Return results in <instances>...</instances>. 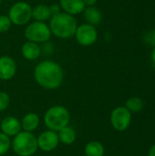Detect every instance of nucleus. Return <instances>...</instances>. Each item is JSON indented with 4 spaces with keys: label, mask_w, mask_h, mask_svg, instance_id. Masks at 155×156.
Returning <instances> with one entry per match:
<instances>
[{
    "label": "nucleus",
    "mask_w": 155,
    "mask_h": 156,
    "mask_svg": "<svg viewBox=\"0 0 155 156\" xmlns=\"http://www.w3.org/2000/svg\"><path fill=\"white\" fill-rule=\"evenodd\" d=\"M14 153L18 156H32L38 149L37 137L29 132H20L11 143Z\"/></svg>",
    "instance_id": "4"
},
{
    "label": "nucleus",
    "mask_w": 155,
    "mask_h": 156,
    "mask_svg": "<svg viewBox=\"0 0 155 156\" xmlns=\"http://www.w3.org/2000/svg\"><path fill=\"white\" fill-rule=\"evenodd\" d=\"M84 18L88 22V24L95 27L100 23L102 15L97 7L88 6L84 9Z\"/></svg>",
    "instance_id": "16"
},
{
    "label": "nucleus",
    "mask_w": 155,
    "mask_h": 156,
    "mask_svg": "<svg viewBox=\"0 0 155 156\" xmlns=\"http://www.w3.org/2000/svg\"><path fill=\"white\" fill-rule=\"evenodd\" d=\"M1 3H2V0H0V4H1Z\"/></svg>",
    "instance_id": "29"
},
{
    "label": "nucleus",
    "mask_w": 155,
    "mask_h": 156,
    "mask_svg": "<svg viewBox=\"0 0 155 156\" xmlns=\"http://www.w3.org/2000/svg\"><path fill=\"white\" fill-rule=\"evenodd\" d=\"M144 41L149 44L150 46H153L155 48V29L148 32L147 34L144 35Z\"/></svg>",
    "instance_id": "23"
},
{
    "label": "nucleus",
    "mask_w": 155,
    "mask_h": 156,
    "mask_svg": "<svg viewBox=\"0 0 155 156\" xmlns=\"http://www.w3.org/2000/svg\"><path fill=\"white\" fill-rule=\"evenodd\" d=\"M25 37L28 41L43 43L50 38L51 30L49 26H48L45 22L34 21L26 27Z\"/></svg>",
    "instance_id": "5"
},
{
    "label": "nucleus",
    "mask_w": 155,
    "mask_h": 156,
    "mask_svg": "<svg viewBox=\"0 0 155 156\" xmlns=\"http://www.w3.org/2000/svg\"><path fill=\"white\" fill-rule=\"evenodd\" d=\"M59 6L71 16L80 14L86 8L83 0H59Z\"/></svg>",
    "instance_id": "12"
},
{
    "label": "nucleus",
    "mask_w": 155,
    "mask_h": 156,
    "mask_svg": "<svg viewBox=\"0 0 155 156\" xmlns=\"http://www.w3.org/2000/svg\"><path fill=\"white\" fill-rule=\"evenodd\" d=\"M1 131L4 134L7 135L8 137L16 136L17 133L21 132V122L18 121V119L8 116L5 117L1 121Z\"/></svg>",
    "instance_id": "11"
},
{
    "label": "nucleus",
    "mask_w": 155,
    "mask_h": 156,
    "mask_svg": "<svg viewBox=\"0 0 155 156\" xmlns=\"http://www.w3.org/2000/svg\"><path fill=\"white\" fill-rule=\"evenodd\" d=\"M37 139L38 148L44 152H51L55 150L59 144L58 133L50 130L41 133Z\"/></svg>",
    "instance_id": "9"
},
{
    "label": "nucleus",
    "mask_w": 155,
    "mask_h": 156,
    "mask_svg": "<svg viewBox=\"0 0 155 156\" xmlns=\"http://www.w3.org/2000/svg\"><path fill=\"white\" fill-rule=\"evenodd\" d=\"M52 16L49 5H37L32 9V17L36 21L45 22L50 19Z\"/></svg>",
    "instance_id": "14"
},
{
    "label": "nucleus",
    "mask_w": 155,
    "mask_h": 156,
    "mask_svg": "<svg viewBox=\"0 0 155 156\" xmlns=\"http://www.w3.org/2000/svg\"><path fill=\"white\" fill-rule=\"evenodd\" d=\"M149 156H155V144L150 149V152H149Z\"/></svg>",
    "instance_id": "26"
},
{
    "label": "nucleus",
    "mask_w": 155,
    "mask_h": 156,
    "mask_svg": "<svg viewBox=\"0 0 155 156\" xmlns=\"http://www.w3.org/2000/svg\"><path fill=\"white\" fill-rule=\"evenodd\" d=\"M39 124V117L34 112H29L26 114L21 121V127L25 132H33L35 131Z\"/></svg>",
    "instance_id": "15"
},
{
    "label": "nucleus",
    "mask_w": 155,
    "mask_h": 156,
    "mask_svg": "<svg viewBox=\"0 0 155 156\" xmlns=\"http://www.w3.org/2000/svg\"><path fill=\"white\" fill-rule=\"evenodd\" d=\"M85 154L86 156H103L104 155V147L100 142L91 141L88 143L85 146Z\"/></svg>",
    "instance_id": "18"
},
{
    "label": "nucleus",
    "mask_w": 155,
    "mask_h": 156,
    "mask_svg": "<svg viewBox=\"0 0 155 156\" xmlns=\"http://www.w3.org/2000/svg\"><path fill=\"white\" fill-rule=\"evenodd\" d=\"M10 103L9 95L5 91H0V112L6 110Z\"/></svg>",
    "instance_id": "22"
},
{
    "label": "nucleus",
    "mask_w": 155,
    "mask_h": 156,
    "mask_svg": "<svg viewBox=\"0 0 155 156\" xmlns=\"http://www.w3.org/2000/svg\"><path fill=\"white\" fill-rule=\"evenodd\" d=\"M83 3L85 5V6H93L96 3L97 0H83Z\"/></svg>",
    "instance_id": "25"
},
{
    "label": "nucleus",
    "mask_w": 155,
    "mask_h": 156,
    "mask_svg": "<svg viewBox=\"0 0 155 156\" xmlns=\"http://www.w3.org/2000/svg\"><path fill=\"white\" fill-rule=\"evenodd\" d=\"M59 142L64 144H72L76 140V132L73 128L69 127V125L62 130H60L58 133Z\"/></svg>",
    "instance_id": "17"
},
{
    "label": "nucleus",
    "mask_w": 155,
    "mask_h": 156,
    "mask_svg": "<svg viewBox=\"0 0 155 156\" xmlns=\"http://www.w3.org/2000/svg\"><path fill=\"white\" fill-rule=\"evenodd\" d=\"M1 121H2V119H1V116H0V122H1Z\"/></svg>",
    "instance_id": "28"
},
{
    "label": "nucleus",
    "mask_w": 155,
    "mask_h": 156,
    "mask_svg": "<svg viewBox=\"0 0 155 156\" xmlns=\"http://www.w3.org/2000/svg\"><path fill=\"white\" fill-rule=\"evenodd\" d=\"M151 58H152L153 61L155 62V48H153V52H152V54H151Z\"/></svg>",
    "instance_id": "27"
},
{
    "label": "nucleus",
    "mask_w": 155,
    "mask_h": 156,
    "mask_svg": "<svg viewBox=\"0 0 155 156\" xmlns=\"http://www.w3.org/2000/svg\"><path fill=\"white\" fill-rule=\"evenodd\" d=\"M131 112L126 107H117L111 114V123L112 127L119 132L127 130L131 124Z\"/></svg>",
    "instance_id": "7"
},
{
    "label": "nucleus",
    "mask_w": 155,
    "mask_h": 156,
    "mask_svg": "<svg viewBox=\"0 0 155 156\" xmlns=\"http://www.w3.org/2000/svg\"><path fill=\"white\" fill-rule=\"evenodd\" d=\"M49 8H50V11H51V15L52 16H54L56 14H58L60 12V6H59V5L54 4L52 5H49Z\"/></svg>",
    "instance_id": "24"
},
{
    "label": "nucleus",
    "mask_w": 155,
    "mask_h": 156,
    "mask_svg": "<svg viewBox=\"0 0 155 156\" xmlns=\"http://www.w3.org/2000/svg\"><path fill=\"white\" fill-rule=\"evenodd\" d=\"M34 78L37 83L42 88L55 90L61 85L64 73L59 64L52 60H45L36 66Z\"/></svg>",
    "instance_id": "1"
},
{
    "label": "nucleus",
    "mask_w": 155,
    "mask_h": 156,
    "mask_svg": "<svg viewBox=\"0 0 155 156\" xmlns=\"http://www.w3.org/2000/svg\"><path fill=\"white\" fill-rule=\"evenodd\" d=\"M11 146V141L10 138L4 134L3 133H0V156L5 154Z\"/></svg>",
    "instance_id": "20"
},
{
    "label": "nucleus",
    "mask_w": 155,
    "mask_h": 156,
    "mask_svg": "<svg viewBox=\"0 0 155 156\" xmlns=\"http://www.w3.org/2000/svg\"><path fill=\"white\" fill-rule=\"evenodd\" d=\"M11 21L9 17L5 15L0 16V33L6 32L11 27Z\"/></svg>",
    "instance_id": "21"
},
{
    "label": "nucleus",
    "mask_w": 155,
    "mask_h": 156,
    "mask_svg": "<svg viewBox=\"0 0 155 156\" xmlns=\"http://www.w3.org/2000/svg\"><path fill=\"white\" fill-rule=\"evenodd\" d=\"M16 72V61L8 56L0 57V80H11Z\"/></svg>",
    "instance_id": "10"
},
{
    "label": "nucleus",
    "mask_w": 155,
    "mask_h": 156,
    "mask_svg": "<svg viewBox=\"0 0 155 156\" xmlns=\"http://www.w3.org/2000/svg\"><path fill=\"white\" fill-rule=\"evenodd\" d=\"M78 27L77 20L74 16L65 12H59L49 19V28L51 33L57 37L68 39L75 36Z\"/></svg>",
    "instance_id": "2"
},
{
    "label": "nucleus",
    "mask_w": 155,
    "mask_h": 156,
    "mask_svg": "<svg viewBox=\"0 0 155 156\" xmlns=\"http://www.w3.org/2000/svg\"><path fill=\"white\" fill-rule=\"evenodd\" d=\"M21 52L23 57L27 60H36L41 53L40 47L37 43L27 41L24 43L21 48Z\"/></svg>",
    "instance_id": "13"
},
{
    "label": "nucleus",
    "mask_w": 155,
    "mask_h": 156,
    "mask_svg": "<svg viewBox=\"0 0 155 156\" xmlns=\"http://www.w3.org/2000/svg\"><path fill=\"white\" fill-rule=\"evenodd\" d=\"M7 16L12 24L23 26L32 18V7L26 2H17L10 7Z\"/></svg>",
    "instance_id": "6"
},
{
    "label": "nucleus",
    "mask_w": 155,
    "mask_h": 156,
    "mask_svg": "<svg viewBox=\"0 0 155 156\" xmlns=\"http://www.w3.org/2000/svg\"><path fill=\"white\" fill-rule=\"evenodd\" d=\"M69 120L70 115L69 111L61 105L50 107L44 115V122L47 128L56 133L67 127Z\"/></svg>",
    "instance_id": "3"
},
{
    "label": "nucleus",
    "mask_w": 155,
    "mask_h": 156,
    "mask_svg": "<svg viewBox=\"0 0 155 156\" xmlns=\"http://www.w3.org/2000/svg\"><path fill=\"white\" fill-rule=\"evenodd\" d=\"M154 22H155V17H154Z\"/></svg>",
    "instance_id": "30"
},
{
    "label": "nucleus",
    "mask_w": 155,
    "mask_h": 156,
    "mask_svg": "<svg viewBox=\"0 0 155 156\" xmlns=\"http://www.w3.org/2000/svg\"><path fill=\"white\" fill-rule=\"evenodd\" d=\"M75 37L81 46L89 47L93 45L98 38V32L94 26L90 24H82L78 26Z\"/></svg>",
    "instance_id": "8"
},
{
    "label": "nucleus",
    "mask_w": 155,
    "mask_h": 156,
    "mask_svg": "<svg viewBox=\"0 0 155 156\" xmlns=\"http://www.w3.org/2000/svg\"><path fill=\"white\" fill-rule=\"evenodd\" d=\"M143 102L140 98L132 97L126 101V108L131 112H138L143 109Z\"/></svg>",
    "instance_id": "19"
}]
</instances>
